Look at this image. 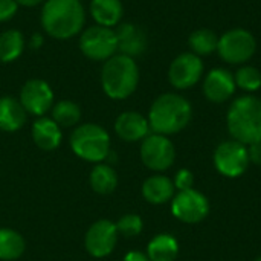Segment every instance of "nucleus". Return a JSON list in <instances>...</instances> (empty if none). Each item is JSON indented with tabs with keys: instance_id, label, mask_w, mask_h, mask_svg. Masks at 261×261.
<instances>
[{
	"instance_id": "obj_1",
	"label": "nucleus",
	"mask_w": 261,
	"mask_h": 261,
	"mask_svg": "<svg viewBox=\"0 0 261 261\" xmlns=\"http://www.w3.org/2000/svg\"><path fill=\"white\" fill-rule=\"evenodd\" d=\"M40 23L50 38L70 40L84 29V5L81 0H44L40 12Z\"/></svg>"
},
{
	"instance_id": "obj_2",
	"label": "nucleus",
	"mask_w": 261,
	"mask_h": 261,
	"mask_svg": "<svg viewBox=\"0 0 261 261\" xmlns=\"http://www.w3.org/2000/svg\"><path fill=\"white\" fill-rule=\"evenodd\" d=\"M191 116L193 107L187 98L177 93H164L153 101L147 119L153 133L170 136L182 132Z\"/></svg>"
},
{
	"instance_id": "obj_3",
	"label": "nucleus",
	"mask_w": 261,
	"mask_h": 261,
	"mask_svg": "<svg viewBox=\"0 0 261 261\" xmlns=\"http://www.w3.org/2000/svg\"><path fill=\"white\" fill-rule=\"evenodd\" d=\"M139 76V66L136 60L118 52L102 63L99 80L102 92L110 99L122 101L136 92Z\"/></svg>"
},
{
	"instance_id": "obj_4",
	"label": "nucleus",
	"mask_w": 261,
	"mask_h": 261,
	"mask_svg": "<svg viewBox=\"0 0 261 261\" xmlns=\"http://www.w3.org/2000/svg\"><path fill=\"white\" fill-rule=\"evenodd\" d=\"M226 127L234 141L251 145L261 141V99L254 95L236 98L226 113Z\"/></svg>"
},
{
	"instance_id": "obj_5",
	"label": "nucleus",
	"mask_w": 261,
	"mask_h": 261,
	"mask_svg": "<svg viewBox=\"0 0 261 261\" xmlns=\"http://www.w3.org/2000/svg\"><path fill=\"white\" fill-rule=\"evenodd\" d=\"M72 151L89 162H101L110 154V136L98 124H81L70 135Z\"/></svg>"
},
{
	"instance_id": "obj_6",
	"label": "nucleus",
	"mask_w": 261,
	"mask_h": 261,
	"mask_svg": "<svg viewBox=\"0 0 261 261\" xmlns=\"http://www.w3.org/2000/svg\"><path fill=\"white\" fill-rule=\"evenodd\" d=\"M78 47L81 54L96 63H104L118 54V38L113 28L92 24L78 35Z\"/></svg>"
},
{
	"instance_id": "obj_7",
	"label": "nucleus",
	"mask_w": 261,
	"mask_h": 261,
	"mask_svg": "<svg viewBox=\"0 0 261 261\" xmlns=\"http://www.w3.org/2000/svg\"><path fill=\"white\" fill-rule=\"evenodd\" d=\"M257 50V40L245 28H234L226 31L219 37L217 54L229 64H245L248 63Z\"/></svg>"
},
{
	"instance_id": "obj_8",
	"label": "nucleus",
	"mask_w": 261,
	"mask_h": 261,
	"mask_svg": "<svg viewBox=\"0 0 261 261\" xmlns=\"http://www.w3.org/2000/svg\"><path fill=\"white\" fill-rule=\"evenodd\" d=\"M249 164L248 147L239 141H225L214 151V167L225 177H240L246 173Z\"/></svg>"
},
{
	"instance_id": "obj_9",
	"label": "nucleus",
	"mask_w": 261,
	"mask_h": 261,
	"mask_svg": "<svg viewBox=\"0 0 261 261\" xmlns=\"http://www.w3.org/2000/svg\"><path fill=\"white\" fill-rule=\"evenodd\" d=\"M171 214L184 223L196 225L208 217L210 202L205 194L194 188L177 191L171 199Z\"/></svg>"
},
{
	"instance_id": "obj_10",
	"label": "nucleus",
	"mask_w": 261,
	"mask_h": 261,
	"mask_svg": "<svg viewBox=\"0 0 261 261\" xmlns=\"http://www.w3.org/2000/svg\"><path fill=\"white\" fill-rule=\"evenodd\" d=\"M141 159L147 168L153 171H165L174 164L176 148L168 136L151 133L142 139Z\"/></svg>"
},
{
	"instance_id": "obj_11",
	"label": "nucleus",
	"mask_w": 261,
	"mask_h": 261,
	"mask_svg": "<svg viewBox=\"0 0 261 261\" xmlns=\"http://www.w3.org/2000/svg\"><path fill=\"white\" fill-rule=\"evenodd\" d=\"M203 61L193 52L177 55L168 67V81L177 90L194 87L203 76Z\"/></svg>"
},
{
	"instance_id": "obj_12",
	"label": "nucleus",
	"mask_w": 261,
	"mask_h": 261,
	"mask_svg": "<svg viewBox=\"0 0 261 261\" xmlns=\"http://www.w3.org/2000/svg\"><path fill=\"white\" fill-rule=\"evenodd\" d=\"M54 90L50 84L41 78L28 80L18 95V101L21 102L26 113L34 115L37 118L44 116L54 106Z\"/></svg>"
},
{
	"instance_id": "obj_13",
	"label": "nucleus",
	"mask_w": 261,
	"mask_h": 261,
	"mask_svg": "<svg viewBox=\"0 0 261 261\" xmlns=\"http://www.w3.org/2000/svg\"><path fill=\"white\" fill-rule=\"evenodd\" d=\"M118 236L119 234L113 222L98 220L86 232V239H84L86 249L95 258L107 257L113 252L118 242Z\"/></svg>"
},
{
	"instance_id": "obj_14",
	"label": "nucleus",
	"mask_w": 261,
	"mask_h": 261,
	"mask_svg": "<svg viewBox=\"0 0 261 261\" xmlns=\"http://www.w3.org/2000/svg\"><path fill=\"white\" fill-rule=\"evenodd\" d=\"M202 89L208 101L214 104H222L236 93L237 86L234 81V73L223 67L211 69L203 78Z\"/></svg>"
},
{
	"instance_id": "obj_15",
	"label": "nucleus",
	"mask_w": 261,
	"mask_h": 261,
	"mask_svg": "<svg viewBox=\"0 0 261 261\" xmlns=\"http://www.w3.org/2000/svg\"><path fill=\"white\" fill-rule=\"evenodd\" d=\"M116 38H118V52L124 54L127 57H138L147 50L148 46V37L147 32L136 23L127 21L119 23L115 28Z\"/></svg>"
},
{
	"instance_id": "obj_16",
	"label": "nucleus",
	"mask_w": 261,
	"mask_h": 261,
	"mask_svg": "<svg viewBox=\"0 0 261 261\" xmlns=\"http://www.w3.org/2000/svg\"><path fill=\"white\" fill-rule=\"evenodd\" d=\"M116 135L125 142H138L150 135L148 119L138 112H124L115 121Z\"/></svg>"
},
{
	"instance_id": "obj_17",
	"label": "nucleus",
	"mask_w": 261,
	"mask_h": 261,
	"mask_svg": "<svg viewBox=\"0 0 261 261\" xmlns=\"http://www.w3.org/2000/svg\"><path fill=\"white\" fill-rule=\"evenodd\" d=\"M31 135L35 145L43 151H52L58 148L63 139L61 127L52 118H46V116L37 118L34 121Z\"/></svg>"
},
{
	"instance_id": "obj_18",
	"label": "nucleus",
	"mask_w": 261,
	"mask_h": 261,
	"mask_svg": "<svg viewBox=\"0 0 261 261\" xmlns=\"http://www.w3.org/2000/svg\"><path fill=\"white\" fill-rule=\"evenodd\" d=\"M89 11L95 24L113 29L124 17V5L121 0H90Z\"/></svg>"
},
{
	"instance_id": "obj_19",
	"label": "nucleus",
	"mask_w": 261,
	"mask_h": 261,
	"mask_svg": "<svg viewBox=\"0 0 261 261\" xmlns=\"http://www.w3.org/2000/svg\"><path fill=\"white\" fill-rule=\"evenodd\" d=\"M28 119V113L23 109L21 102L12 96L0 98V130L14 133L18 132Z\"/></svg>"
},
{
	"instance_id": "obj_20",
	"label": "nucleus",
	"mask_w": 261,
	"mask_h": 261,
	"mask_svg": "<svg viewBox=\"0 0 261 261\" xmlns=\"http://www.w3.org/2000/svg\"><path fill=\"white\" fill-rule=\"evenodd\" d=\"M174 184L170 177L156 174L148 177L142 185V196L148 203L164 205L174 197Z\"/></svg>"
},
{
	"instance_id": "obj_21",
	"label": "nucleus",
	"mask_w": 261,
	"mask_h": 261,
	"mask_svg": "<svg viewBox=\"0 0 261 261\" xmlns=\"http://www.w3.org/2000/svg\"><path fill=\"white\" fill-rule=\"evenodd\" d=\"M26 49V40L21 31L6 29L0 34V63L9 64L17 61Z\"/></svg>"
},
{
	"instance_id": "obj_22",
	"label": "nucleus",
	"mask_w": 261,
	"mask_h": 261,
	"mask_svg": "<svg viewBox=\"0 0 261 261\" xmlns=\"http://www.w3.org/2000/svg\"><path fill=\"white\" fill-rule=\"evenodd\" d=\"M179 255V243L170 234H159L153 237L147 246V257L150 261H174Z\"/></svg>"
},
{
	"instance_id": "obj_23",
	"label": "nucleus",
	"mask_w": 261,
	"mask_h": 261,
	"mask_svg": "<svg viewBox=\"0 0 261 261\" xmlns=\"http://www.w3.org/2000/svg\"><path fill=\"white\" fill-rule=\"evenodd\" d=\"M90 187L98 194H110L118 187L116 171L106 164H96L90 173Z\"/></svg>"
},
{
	"instance_id": "obj_24",
	"label": "nucleus",
	"mask_w": 261,
	"mask_h": 261,
	"mask_svg": "<svg viewBox=\"0 0 261 261\" xmlns=\"http://www.w3.org/2000/svg\"><path fill=\"white\" fill-rule=\"evenodd\" d=\"M24 239L14 229H0V260L12 261L20 258L24 252Z\"/></svg>"
},
{
	"instance_id": "obj_25",
	"label": "nucleus",
	"mask_w": 261,
	"mask_h": 261,
	"mask_svg": "<svg viewBox=\"0 0 261 261\" xmlns=\"http://www.w3.org/2000/svg\"><path fill=\"white\" fill-rule=\"evenodd\" d=\"M217 43H219V35L214 31L206 29V28L191 32V35L188 38V46L191 49L190 52L196 54L200 58L216 52Z\"/></svg>"
},
{
	"instance_id": "obj_26",
	"label": "nucleus",
	"mask_w": 261,
	"mask_h": 261,
	"mask_svg": "<svg viewBox=\"0 0 261 261\" xmlns=\"http://www.w3.org/2000/svg\"><path fill=\"white\" fill-rule=\"evenodd\" d=\"M50 112H52V119L60 127H75L81 119L80 106L70 99H61L55 102Z\"/></svg>"
},
{
	"instance_id": "obj_27",
	"label": "nucleus",
	"mask_w": 261,
	"mask_h": 261,
	"mask_svg": "<svg viewBox=\"0 0 261 261\" xmlns=\"http://www.w3.org/2000/svg\"><path fill=\"white\" fill-rule=\"evenodd\" d=\"M234 81L239 89L254 93L261 87V72L254 66H242L234 73Z\"/></svg>"
},
{
	"instance_id": "obj_28",
	"label": "nucleus",
	"mask_w": 261,
	"mask_h": 261,
	"mask_svg": "<svg viewBox=\"0 0 261 261\" xmlns=\"http://www.w3.org/2000/svg\"><path fill=\"white\" fill-rule=\"evenodd\" d=\"M115 225H116L118 234H121L127 239L139 236L144 228V222L138 214H125Z\"/></svg>"
},
{
	"instance_id": "obj_29",
	"label": "nucleus",
	"mask_w": 261,
	"mask_h": 261,
	"mask_svg": "<svg viewBox=\"0 0 261 261\" xmlns=\"http://www.w3.org/2000/svg\"><path fill=\"white\" fill-rule=\"evenodd\" d=\"M173 184H174V188H176L177 191H185V190H190V188H193V184H194V176H193V173H191L190 170H187V168H182V170H179V171L176 173Z\"/></svg>"
},
{
	"instance_id": "obj_30",
	"label": "nucleus",
	"mask_w": 261,
	"mask_h": 261,
	"mask_svg": "<svg viewBox=\"0 0 261 261\" xmlns=\"http://www.w3.org/2000/svg\"><path fill=\"white\" fill-rule=\"evenodd\" d=\"M20 5L15 0H0V23L12 20L18 12Z\"/></svg>"
},
{
	"instance_id": "obj_31",
	"label": "nucleus",
	"mask_w": 261,
	"mask_h": 261,
	"mask_svg": "<svg viewBox=\"0 0 261 261\" xmlns=\"http://www.w3.org/2000/svg\"><path fill=\"white\" fill-rule=\"evenodd\" d=\"M248 147V156H249V162L254 165H261V141L260 142H254Z\"/></svg>"
},
{
	"instance_id": "obj_32",
	"label": "nucleus",
	"mask_w": 261,
	"mask_h": 261,
	"mask_svg": "<svg viewBox=\"0 0 261 261\" xmlns=\"http://www.w3.org/2000/svg\"><path fill=\"white\" fill-rule=\"evenodd\" d=\"M43 44H44V35H43V34H40V32L32 34V35H31V38H29V41H28V47H29V49H32V50H38V49H41V47H43Z\"/></svg>"
},
{
	"instance_id": "obj_33",
	"label": "nucleus",
	"mask_w": 261,
	"mask_h": 261,
	"mask_svg": "<svg viewBox=\"0 0 261 261\" xmlns=\"http://www.w3.org/2000/svg\"><path fill=\"white\" fill-rule=\"evenodd\" d=\"M124 261H150V258H148L147 254H144V252L132 251V252H128V254L124 257Z\"/></svg>"
},
{
	"instance_id": "obj_34",
	"label": "nucleus",
	"mask_w": 261,
	"mask_h": 261,
	"mask_svg": "<svg viewBox=\"0 0 261 261\" xmlns=\"http://www.w3.org/2000/svg\"><path fill=\"white\" fill-rule=\"evenodd\" d=\"M20 6H24V8H34V6H38V5H43L44 0H15Z\"/></svg>"
},
{
	"instance_id": "obj_35",
	"label": "nucleus",
	"mask_w": 261,
	"mask_h": 261,
	"mask_svg": "<svg viewBox=\"0 0 261 261\" xmlns=\"http://www.w3.org/2000/svg\"><path fill=\"white\" fill-rule=\"evenodd\" d=\"M255 261H261V257H258V258H257V260Z\"/></svg>"
},
{
	"instance_id": "obj_36",
	"label": "nucleus",
	"mask_w": 261,
	"mask_h": 261,
	"mask_svg": "<svg viewBox=\"0 0 261 261\" xmlns=\"http://www.w3.org/2000/svg\"><path fill=\"white\" fill-rule=\"evenodd\" d=\"M81 2H83V0H81Z\"/></svg>"
}]
</instances>
